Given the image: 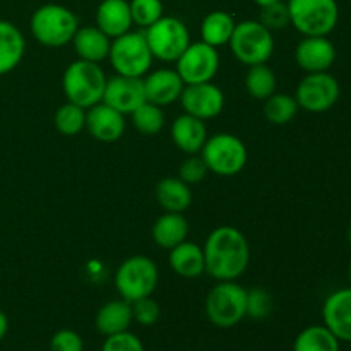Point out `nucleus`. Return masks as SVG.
Listing matches in <instances>:
<instances>
[{
  "label": "nucleus",
  "instance_id": "f257e3e1",
  "mask_svg": "<svg viewBox=\"0 0 351 351\" xmlns=\"http://www.w3.org/2000/svg\"><path fill=\"white\" fill-rule=\"evenodd\" d=\"M206 273L216 281H237L249 267L250 247L235 226H218L206 239Z\"/></svg>",
  "mask_w": 351,
  "mask_h": 351
},
{
  "label": "nucleus",
  "instance_id": "f03ea898",
  "mask_svg": "<svg viewBox=\"0 0 351 351\" xmlns=\"http://www.w3.org/2000/svg\"><path fill=\"white\" fill-rule=\"evenodd\" d=\"M106 81L108 79L101 65L77 58L65 69L62 88L67 96V101L88 110L103 101Z\"/></svg>",
  "mask_w": 351,
  "mask_h": 351
},
{
  "label": "nucleus",
  "instance_id": "7ed1b4c3",
  "mask_svg": "<svg viewBox=\"0 0 351 351\" xmlns=\"http://www.w3.org/2000/svg\"><path fill=\"white\" fill-rule=\"evenodd\" d=\"M29 27L38 43L60 48L72 43V38L79 29V19L71 9L60 3H45L33 12Z\"/></svg>",
  "mask_w": 351,
  "mask_h": 351
},
{
  "label": "nucleus",
  "instance_id": "20e7f679",
  "mask_svg": "<svg viewBox=\"0 0 351 351\" xmlns=\"http://www.w3.org/2000/svg\"><path fill=\"white\" fill-rule=\"evenodd\" d=\"M206 315L216 328H235L247 317V290L237 281H218L206 297Z\"/></svg>",
  "mask_w": 351,
  "mask_h": 351
},
{
  "label": "nucleus",
  "instance_id": "39448f33",
  "mask_svg": "<svg viewBox=\"0 0 351 351\" xmlns=\"http://www.w3.org/2000/svg\"><path fill=\"white\" fill-rule=\"evenodd\" d=\"M108 60L117 74L127 77H144L154 60L144 31H127L122 36L113 38Z\"/></svg>",
  "mask_w": 351,
  "mask_h": 351
},
{
  "label": "nucleus",
  "instance_id": "423d86ee",
  "mask_svg": "<svg viewBox=\"0 0 351 351\" xmlns=\"http://www.w3.org/2000/svg\"><path fill=\"white\" fill-rule=\"evenodd\" d=\"M290 24L304 36H328L339 21L336 0H288Z\"/></svg>",
  "mask_w": 351,
  "mask_h": 351
},
{
  "label": "nucleus",
  "instance_id": "0eeeda50",
  "mask_svg": "<svg viewBox=\"0 0 351 351\" xmlns=\"http://www.w3.org/2000/svg\"><path fill=\"white\" fill-rule=\"evenodd\" d=\"M201 153L208 170L219 177L239 175L245 168L249 158L243 141L228 132H219L208 137Z\"/></svg>",
  "mask_w": 351,
  "mask_h": 351
},
{
  "label": "nucleus",
  "instance_id": "6e6552de",
  "mask_svg": "<svg viewBox=\"0 0 351 351\" xmlns=\"http://www.w3.org/2000/svg\"><path fill=\"white\" fill-rule=\"evenodd\" d=\"M160 281L158 267L149 257L132 256L127 257L115 273V288L120 297L127 302H136L139 298L151 297Z\"/></svg>",
  "mask_w": 351,
  "mask_h": 351
},
{
  "label": "nucleus",
  "instance_id": "1a4fd4ad",
  "mask_svg": "<svg viewBox=\"0 0 351 351\" xmlns=\"http://www.w3.org/2000/svg\"><path fill=\"white\" fill-rule=\"evenodd\" d=\"M230 48L243 65L266 64L274 51L273 31L267 29L259 21H242L233 29Z\"/></svg>",
  "mask_w": 351,
  "mask_h": 351
},
{
  "label": "nucleus",
  "instance_id": "9d476101",
  "mask_svg": "<svg viewBox=\"0 0 351 351\" xmlns=\"http://www.w3.org/2000/svg\"><path fill=\"white\" fill-rule=\"evenodd\" d=\"M149 50L161 62H177L192 43L187 26L177 17L163 16L144 31Z\"/></svg>",
  "mask_w": 351,
  "mask_h": 351
},
{
  "label": "nucleus",
  "instance_id": "9b49d317",
  "mask_svg": "<svg viewBox=\"0 0 351 351\" xmlns=\"http://www.w3.org/2000/svg\"><path fill=\"white\" fill-rule=\"evenodd\" d=\"M341 96L338 79L329 72H312L307 74L297 86L295 99L298 108L311 113L329 112Z\"/></svg>",
  "mask_w": 351,
  "mask_h": 351
},
{
  "label": "nucleus",
  "instance_id": "f8f14e48",
  "mask_svg": "<svg viewBox=\"0 0 351 351\" xmlns=\"http://www.w3.org/2000/svg\"><path fill=\"white\" fill-rule=\"evenodd\" d=\"M219 69V53L215 47L197 41L185 48L184 53L177 58L175 71L182 77L184 84H201L211 82Z\"/></svg>",
  "mask_w": 351,
  "mask_h": 351
},
{
  "label": "nucleus",
  "instance_id": "ddd939ff",
  "mask_svg": "<svg viewBox=\"0 0 351 351\" xmlns=\"http://www.w3.org/2000/svg\"><path fill=\"white\" fill-rule=\"evenodd\" d=\"M184 113L199 120H211L218 117L225 108V95L221 89L211 82L201 84H185L180 95Z\"/></svg>",
  "mask_w": 351,
  "mask_h": 351
},
{
  "label": "nucleus",
  "instance_id": "4468645a",
  "mask_svg": "<svg viewBox=\"0 0 351 351\" xmlns=\"http://www.w3.org/2000/svg\"><path fill=\"white\" fill-rule=\"evenodd\" d=\"M146 101L143 77H127V75H113L106 81L103 103L115 108L122 115H130Z\"/></svg>",
  "mask_w": 351,
  "mask_h": 351
},
{
  "label": "nucleus",
  "instance_id": "2eb2a0df",
  "mask_svg": "<svg viewBox=\"0 0 351 351\" xmlns=\"http://www.w3.org/2000/svg\"><path fill=\"white\" fill-rule=\"evenodd\" d=\"M295 60L307 74L328 72L336 60V47L328 36H305L295 48Z\"/></svg>",
  "mask_w": 351,
  "mask_h": 351
},
{
  "label": "nucleus",
  "instance_id": "dca6fc26",
  "mask_svg": "<svg viewBox=\"0 0 351 351\" xmlns=\"http://www.w3.org/2000/svg\"><path fill=\"white\" fill-rule=\"evenodd\" d=\"M84 129L99 143H115L125 132V119L122 113L101 101L86 110Z\"/></svg>",
  "mask_w": 351,
  "mask_h": 351
},
{
  "label": "nucleus",
  "instance_id": "f3484780",
  "mask_svg": "<svg viewBox=\"0 0 351 351\" xmlns=\"http://www.w3.org/2000/svg\"><path fill=\"white\" fill-rule=\"evenodd\" d=\"M146 101L156 106H168L180 99L185 84L175 69H158L143 77Z\"/></svg>",
  "mask_w": 351,
  "mask_h": 351
},
{
  "label": "nucleus",
  "instance_id": "a211bd4d",
  "mask_svg": "<svg viewBox=\"0 0 351 351\" xmlns=\"http://www.w3.org/2000/svg\"><path fill=\"white\" fill-rule=\"evenodd\" d=\"M322 321L339 341L351 343V287L336 290L326 298Z\"/></svg>",
  "mask_w": 351,
  "mask_h": 351
},
{
  "label": "nucleus",
  "instance_id": "6ab92c4d",
  "mask_svg": "<svg viewBox=\"0 0 351 351\" xmlns=\"http://www.w3.org/2000/svg\"><path fill=\"white\" fill-rule=\"evenodd\" d=\"M130 5L127 0H101L96 9V26L108 38H119L132 27Z\"/></svg>",
  "mask_w": 351,
  "mask_h": 351
},
{
  "label": "nucleus",
  "instance_id": "aec40b11",
  "mask_svg": "<svg viewBox=\"0 0 351 351\" xmlns=\"http://www.w3.org/2000/svg\"><path fill=\"white\" fill-rule=\"evenodd\" d=\"M171 139L175 146L185 154L201 153L202 146L208 141V129H206L204 120L195 119L189 113L177 117L171 123Z\"/></svg>",
  "mask_w": 351,
  "mask_h": 351
},
{
  "label": "nucleus",
  "instance_id": "412c9836",
  "mask_svg": "<svg viewBox=\"0 0 351 351\" xmlns=\"http://www.w3.org/2000/svg\"><path fill=\"white\" fill-rule=\"evenodd\" d=\"M110 40L112 38L106 36L98 26H82L75 31L72 45L81 60L99 64L108 58L110 47H112Z\"/></svg>",
  "mask_w": 351,
  "mask_h": 351
},
{
  "label": "nucleus",
  "instance_id": "4be33fe9",
  "mask_svg": "<svg viewBox=\"0 0 351 351\" xmlns=\"http://www.w3.org/2000/svg\"><path fill=\"white\" fill-rule=\"evenodd\" d=\"M168 264H170L171 271L182 278H199L201 274L206 273V263H204V252L202 247L194 242L178 243L177 247L170 250L168 254Z\"/></svg>",
  "mask_w": 351,
  "mask_h": 351
},
{
  "label": "nucleus",
  "instance_id": "5701e85b",
  "mask_svg": "<svg viewBox=\"0 0 351 351\" xmlns=\"http://www.w3.org/2000/svg\"><path fill=\"white\" fill-rule=\"evenodd\" d=\"M132 305L130 302L123 300H112L106 302L98 312H96L95 326L98 329L99 335L113 336L119 332L129 331L130 324H132Z\"/></svg>",
  "mask_w": 351,
  "mask_h": 351
},
{
  "label": "nucleus",
  "instance_id": "b1692460",
  "mask_svg": "<svg viewBox=\"0 0 351 351\" xmlns=\"http://www.w3.org/2000/svg\"><path fill=\"white\" fill-rule=\"evenodd\" d=\"M26 53V40L16 24L0 19V75L12 72Z\"/></svg>",
  "mask_w": 351,
  "mask_h": 351
},
{
  "label": "nucleus",
  "instance_id": "393cba45",
  "mask_svg": "<svg viewBox=\"0 0 351 351\" xmlns=\"http://www.w3.org/2000/svg\"><path fill=\"white\" fill-rule=\"evenodd\" d=\"M189 221L184 213H165L154 221L153 240L160 249L171 250L189 237Z\"/></svg>",
  "mask_w": 351,
  "mask_h": 351
},
{
  "label": "nucleus",
  "instance_id": "a878e982",
  "mask_svg": "<svg viewBox=\"0 0 351 351\" xmlns=\"http://www.w3.org/2000/svg\"><path fill=\"white\" fill-rule=\"evenodd\" d=\"M156 201L165 213L187 211L192 204L191 185L178 177L163 178L156 185Z\"/></svg>",
  "mask_w": 351,
  "mask_h": 351
},
{
  "label": "nucleus",
  "instance_id": "bb28decb",
  "mask_svg": "<svg viewBox=\"0 0 351 351\" xmlns=\"http://www.w3.org/2000/svg\"><path fill=\"white\" fill-rule=\"evenodd\" d=\"M235 26V19L228 12H225V10H213V12H209L202 19V41L215 48L223 47V45L230 43V38H232Z\"/></svg>",
  "mask_w": 351,
  "mask_h": 351
},
{
  "label": "nucleus",
  "instance_id": "cd10ccee",
  "mask_svg": "<svg viewBox=\"0 0 351 351\" xmlns=\"http://www.w3.org/2000/svg\"><path fill=\"white\" fill-rule=\"evenodd\" d=\"M293 351H341V341L322 326H308L298 332Z\"/></svg>",
  "mask_w": 351,
  "mask_h": 351
},
{
  "label": "nucleus",
  "instance_id": "c85d7f7f",
  "mask_svg": "<svg viewBox=\"0 0 351 351\" xmlns=\"http://www.w3.org/2000/svg\"><path fill=\"white\" fill-rule=\"evenodd\" d=\"M276 74L266 64L250 65L245 75V89L254 99H267L276 93Z\"/></svg>",
  "mask_w": 351,
  "mask_h": 351
},
{
  "label": "nucleus",
  "instance_id": "c756f323",
  "mask_svg": "<svg viewBox=\"0 0 351 351\" xmlns=\"http://www.w3.org/2000/svg\"><path fill=\"white\" fill-rule=\"evenodd\" d=\"M298 103L295 96L285 93H274L264 99V117L274 125H287L297 117Z\"/></svg>",
  "mask_w": 351,
  "mask_h": 351
},
{
  "label": "nucleus",
  "instance_id": "7c9ffc66",
  "mask_svg": "<svg viewBox=\"0 0 351 351\" xmlns=\"http://www.w3.org/2000/svg\"><path fill=\"white\" fill-rule=\"evenodd\" d=\"M55 127L62 136H77L86 127V110L67 101L55 112Z\"/></svg>",
  "mask_w": 351,
  "mask_h": 351
},
{
  "label": "nucleus",
  "instance_id": "2f4dec72",
  "mask_svg": "<svg viewBox=\"0 0 351 351\" xmlns=\"http://www.w3.org/2000/svg\"><path fill=\"white\" fill-rule=\"evenodd\" d=\"M130 115H132L134 127L144 136H156L165 125V113L161 106L153 105L149 101H144Z\"/></svg>",
  "mask_w": 351,
  "mask_h": 351
},
{
  "label": "nucleus",
  "instance_id": "473e14b6",
  "mask_svg": "<svg viewBox=\"0 0 351 351\" xmlns=\"http://www.w3.org/2000/svg\"><path fill=\"white\" fill-rule=\"evenodd\" d=\"M130 16L132 23L139 27H149L163 17V2L161 0H130Z\"/></svg>",
  "mask_w": 351,
  "mask_h": 351
},
{
  "label": "nucleus",
  "instance_id": "72a5a7b5",
  "mask_svg": "<svg viewBox=\"0 0 351 351\" xmlns=\"http://www.w3.org/2000/svg\"><path fill=\"white\" fill-rule=\"evenodd\" d=\"M273 312V297L263 288L247 290V317L263 321Z\"/></svg>",
  "mask_w": 351,
  "mask_h": 351
},
{
  "label": "nucleus",
  "instance_id": "f704fd0d",
  "mask_svg": "<svg viewBox=\"0 0 351 351\" xmlns=\"http://www.w3.org/2000/svg\"><path fill=\"white\" fill-rule=\"evenodd\" d=\"M130 305H132V317L137 324L149 328V326H154L160 321L161 308L158 302L153 300L151 297L139 298V300L132 302Z\"/></svg>",
  "mask_w": 351,
  "mask_h": 351
},
{
  "label": "nucleus",
  "instance_id": "c9c22d12",
  "mask_svg": "<svg viewBox=\"0 0 351 351\" xmlns=\"http://www.w3.org/2000/svg\"><path fill=\"white\" fill-rule=\"evenodd\" d=\"M259 23L264 24L269 31L283 29L290 24V14H288V5L283 2H278L274 5L263 7L261 9Z\"/></svg>",
  "mask_w": 351,
  "mask_h": 351
},
{
  "label": "nucleus",
  "instance_id": "e433bc0d",
  "mask_svg": "<svg viewBox=\"0 0 351 351\" xmlns=\"http://www.w3.org/2000/svg\"><path fill=\"white\" fill-rule=\"evenodd\" d=\"M208 173L209 170L206 167L204 160L201 156H195V154H189L187 160L178 168V178H182L189 185L201 184L208 177Z\"/></svg>",
  "mask_w": 351,
  "mask_h": 351
},
{
  "label": "nucleus",
  "instance_id": "4c0bfd02",
  "mask_svg": "<svg viewBox=\"0 0 351 351\" xmlns=\"http://www.w3.org/2000/svg\"><path fill=\"white\" fill-rule=\"evenodd\" d=\"M101 351H146L139 336L123 331L119 335L106 336L101 345Z\"/></svg>",
  "mask_w": 351,
  "mask_h": 351
},
{
  "label": "nucleus",
  "instance_id": "58836bf2",
  "mask_svg": "<svg viewBox=\"0 0 351 351\" xmlns=\"http://www.w3.org/2000/svg\"><path fill=\"white\" fill-rule=\"evenodd\" d=\"M50 351H84V341L74 329H60L51 336Z\"/></svg>",
  "mask_w": 351,
  "mask_h": 351
},
{
  "label": "nucleus",
  "instance_id": "ea45409f",
  "mask_svg": "<svg viewBox=\"0 0 351 351\" xmlns=\"http://www.w3.org/2000/svg\"><path fill=\"white\" fill-rule=\"evenodd\" d=\"M7 331H9V319H7V315L0 311V341L5 338Z\"/></svg>",
  "mask_w": 351,
  "mask_h": 351
},
{
  "label": "nucleus",
  "instance_id": "a19ab883",
  "mask_svg": "<svg viewBox=\"0 0 351 351\" xmlns=\"http://www.w3.org/2000/svg\"><path fill=\"white\" fill-rule=\"evenodd\" d=\"M254 2L257 3V5L263 9V7H269V5H274V3L278 2H283V0H254Z\"/></svg>",
  "mask_w": 351,
  "mask_h": 351
},
{
  "label": "nucleus",
  "instance_id": "79ce46f5",
  "mask_svg": "<svg viewBox=\"0 0 351 351\" xmlns=\"http://www.w3.org/2000/svg\"><path fill=\"white\" fill-rule=\"evenodd\" d=\"M348 243L351 245V225H350V228H348Z\"/></svg>",
  "mask_w": 351,
  "mask_h": 351
},
{
  "label": "nucleus",
  "instance_id": "37998d69",
  "mask_svg": "<svg viewBox=\"0 0 351 351\" xmlns=\"http://www.w3.org/2000/svg\"><path fill=\"white\" fill-rule=\"evenodd\" d=\"M348 278H350V283H351V264H350V269H348Z\"/></svg>",
  "mask_w": 351,
  "mask_h": 351
}]
</instances>
